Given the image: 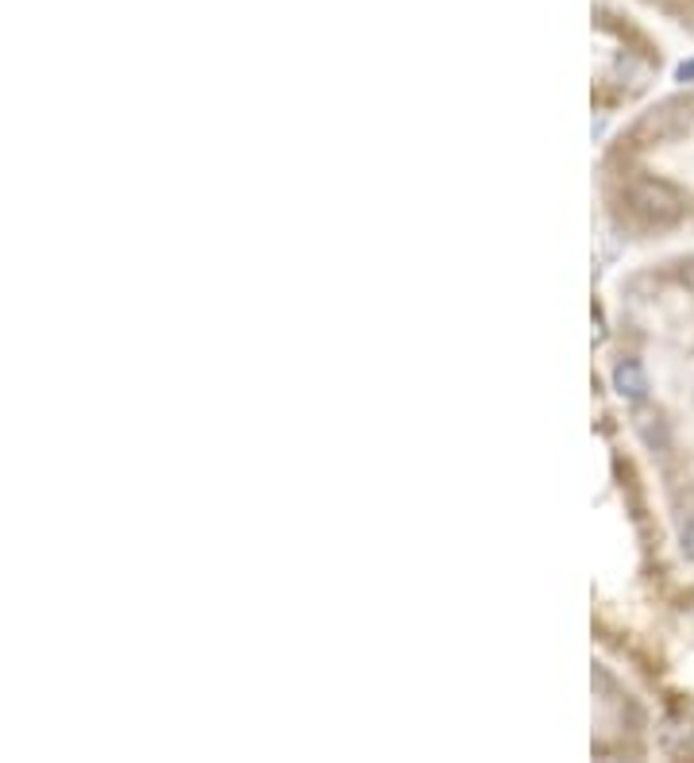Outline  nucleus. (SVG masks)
Here are the masks:
<instances>
[{
	"mask_svg": "<svg viewBox=\"0 0 694 763\" xmlns=\"http://www.w3.org/2000/svg\"><path fill=\"white\" fill-rule=\"evenodd\" d=\"M629 209L640 216L645 224H656V228H668L683 216V198H679L675 189L668 181H656V178H637L629 186Z\"/></svg>",
	"mask_w": 694,
	"mask_h": 763,
	"instance_id": "1",
	"label": "nucleus"
},
{
	"mask_svg": "<svg viewBox=\"0 0 694 763\" xmlns=\"http://www.w3.org/2000/svg\"><path fill=\"white\" fill-rule=\"evenodd\" d=\"M633 428H637V436L645 440V448L656 451V456H663V451L671 448L668 420L660 417V409H645V405L637 402V413H633Z\"/></svg>",
	"mask_w": 694,
	"mask_h": 763,
	"instance_id": "2",
	"label": "nucleus"
},
{
	"mask_svg": "<svg viewBox=\"0 0 694 763\" xmlns=\"http://www.w3.org/2000/svg\"><path fill=\"white\" fill-rule=\"evenodd\" d=\"M614 390L625 402H645L648 397V374L637 359H622L614 367Z\"/></svg>",
	"mask_w": 694,
	"mask_h": 763,
	"instance_id": "3",
	"label": "nucleus"
},
{
	"mask_svg": "<svg viewBox=\"0 0 694 763\" xmlns=\"http://www.w3.org/2000/svg\"><path fill=\"white\" fill-rule=\"evenodd\" d=\"M679 548H683L686 559H694V520H686L683 532H679Z\"/></svg>",
	"mask_w": 694,
	"mask_h": 763,
	"instance_id": "4",
	"label": "nucleus"
},
{
	"mask_svg": "<svg viewBox=\"0 0 694 763\" xmlns=\"http://www.w3.org/2000/svg\"><path fill=\"white\" fill-rule=\"evenodd\" d=\"M679 282H683V285H686V290H691V293H694V259H686V262H683V267H679Z\"/></svg>",
	"mask_w": 694,
	"mask_h": 763,
	"instance_id": "5",
	"label": "nucleus"
},
{
	"mask_svg": "<svg viewBox=\"0 0 694 763\" xmlns=\"http://www.w3.org/2000/svg\"><path fill=\"white\" fill-rule=\"evenodd\" d=\"M675 78H679V81H694V58H691V63H683V66H679V70H675Z\"/></svg>",
	"mask_w": 694,
	"mask_h": 763,
	"instance_id": "6",
	"label": "nucleus"
}]
</instances>
